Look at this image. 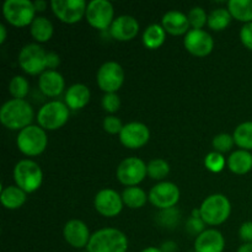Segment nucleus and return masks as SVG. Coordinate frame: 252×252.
Instances as JSON below:
<instances>
[{
	"instance_id": "obj_4",
	"label": "nucleus",
	"mask_w": 252,
	"mask_h": 252,
	"mask_svg": "<svg viewBox=\"0 0 252 252\" xmlns=\"http://www.w3.org/2000/svg\"><path fill=\"white\" fill-rule=\"evenodd\" d=\"M14 179L16 186L26 193L37 191L41 187L43 174L37 162L30 159L20 160L14 169Z\"/></svg>"
},
{
	"instance_id": "obj_44",
	"label": "nucleus",
	"mask_w": 252,
	"mask_h": 252,
	"mask_svg": "<svg viewBox=\"0 0 252 252\" xmlns=\"http://www.w3.org/2000/svg\"><path fill=\"white\" fill-rule=\"evenodd\" d=\"M142 252H162L161 249H158V248H153V246H150V248H147L144 249Z\"/></svg>"
},
{
	"instance_id": "obj_13",
	"label": "nucleus",
	"mask_w": 252,
	"mask_h": 252,
	"mask_svg": "<svg viewBox=\"0 0 252 252\" xmlns=\"http://www.w3.org/2000/svg\"><path fill=\"white\" fill-rule=\"evenodd\" d=\"M125 81V71L116 62H106L97 71V84L106 94L120 90Z\"/></svg>"
},
{
	"instance_id": "obj_1",
	"label": "nucleus",
	"mask_w": 252,
	"mask_h": 252,
	"mask_svg": "<svg viewBox=\"0 0 252 252\" xmlns=\"http://www.w3.org/2000/svg\"><path fill=\"white\" fill-rule=\"evenodd\" d=\"M32 120L33 108L25 100L12 98L6 101L0 108V121L9 129L22 130L31 126Z\"/></svg>"
},
{
	"instance_id": "obj_40",
	"label": "nucleus",
	"mask_w": 252,
	"mask_h": 252,
	"mask_svg": "<svg viewBox=\"0 0 252 252\" xmlns=\"http://www.w3.org/2000/svg\"><path fill=\"white\" fill-rule=\"evenodd\" d=\"M187 229H189V231L191 233H203V228H204V221L202 220V218H193V217H191L189 220V223H187Z\"/></svg>"
},
{
	"instance_id": "obj_36",
	"label": "nucleus",
	"mask_w": 252,
	"mask_h": 252,
	"mask_svg": "<svg viewBox=\"0 0 252 252\" xmlns=\"http://www.w3.org/2000/svg\"><path fill=\"white\" fill-rule=\"evenodd\" d=\"M121 100L116 93L106 94L102 97V107L103 110L110 113H115L120 110Z\"/></svg>"
},
{
	"instance_id": "obj_35",
	"label": "nucleus",
	"mask_w": 252,
	"mask_h": 252,
	"mask_svg": "<svg viewBox=\"0 0 252 252\" xmlns=\"http://www.w3.org/2000/svg\"><path fill=\"white\" fill-rule=\"evenodd\" d=\"M234 143V137H231L230 134H226V133H221L214 137L213 139V148L216 149V152L218 153H226L229 150H231Z\"/></svg>"
},
{
	"instance_id": "obj_23",
	"label": "nucleus",
	"mask_w": 252,
	"mask_h": 252,
	"mask_svg": "<svg viewBox=\"0 0 252 252\" xmlns=\"http://www.w3.org/2000/svg\"><path fill=\"white\" fill-rule=\"evenodd\" d=\"M228 167L234 174H248L250 170H252V154L248 150H236L229 157Z\"/></svg>"
},
{
	"instance_id": "obj_10",
	"label": "nucleus",
	"mask_w": 252,
	"mask_h": 252,
	"mask_svg": "<svg viewBox=\"0 0 252 252\" xmlns=\"http://www.w3.org/2000/svg\"><path fill=\"white\" fill-rule=\"evenodd\" d=\"M113 10L112 4L107 0H93L86 7V20L89 24L97 30H106L111 27L113 22Z\"/></svg>"
},
{
	"instance_id": "obj_14",
	"label": "nucleus",
	"mask_w": 252,
	"mask_h": 252,
	"mask_svg": "<svg viewBox=\"0 0 252 252\" xmlns=\"http://www.w3.org/2000/svg\"><path fill=\"white\" fill-rule=\"evenodd\" d=\"M149 128L140 122H130L123 127L120 133V140L126 148L139 149L149 142Z\"/></svg>"
},
{
	"instance_id": "obj_24",
	"label": "nucleus",
	"mask_w": 252,
	"mask_h": 252,
	"mask_svg": "<svg viewBox=\"0 0 252 252\" xmlns=\"http://www.w3.org/2000/svg\"><path fill=\"white\" fill-rule=\"evenodd\" d=\"M0 199L5 208L17 209L24 206V203L26 202V192L22 191L17 186H9L2 189Z\"/></svg>"
},
{
	"instance_id": "obj_12",
	"label": "nucleus",
	"mask_w": 252,
	"mask_h": 252,
	"mask_svg": "<svg viewBox=\"0 0 252 252\" xmlns=\"http://www.w3.org/2000/svg\"><path fill=\"white\" fill-rule=\"evenodd\" d=\"M149 201L157 208L166 211L174 208L180 199V189L172 182H160L149 192Z\"/></svg>"
},
{
	"instance_id": "obj_2",
	"label": "nucleus",
	"mask_w": 252,
	"mask_h": 252,
	"mask_svg": "<svg viewBox=\"0 0 252 252\" xmlns=\"http://www.w3.org/2000/svg\"><path fill=\"white\" fill-rule=\"evenodd\" d=\"M86 249L88 252H127L128 239L118 229L103 228L91 235Z\"/></svg>"
},
{
	"instance_id": "obj_16",
	"label": "nucleus",
	"mask_w": 252,
	"mask_h": 252,
	"mask_svg": "<svg viewBox=\"0 0 252 252\" xmlns=\"http://www.w3.org/2000/svg\"><path fill=\"white\" fill-rule=\"evenodd\" d=\"M95 208L101 216L108 217V218H112V217L118 216L121 213L123 208V199L122 196L117 193L115 189H101L95 197Z\"/></svg>"
},
{
	"instance_id": "obj_41",
	"label": "nucleus",
	"mask_w": 252,
	"mask_h": 252,
	"mask_svg": "<svg viewBox=\"0 0 252 252\" xmlns=\"http://www.w3.org/2000/svg\"><path fill=\"white\" fill-rule=\"evenodd\" d=\"M34 7H36V11H44L47 7V2L43 0H38V1H34Z\"/></svg>"
},
{
	"instance_id": "obj_39",
	"label": "nucleus",
	"mask_w": 252,
	"mask_h": 252,
	"mask_svg": "<svg viewBox=\"0 0 252 252\" xmlns=\"http://www.w3.org/2000/svg\"><path fill=\"white\" fill-rule=\"evenodd\" d=\"M239 235H240L241 240L245 241V244L252 243V221H246L240 226Z\"/></svg>"
},
{
	"instance_id": "obj_27",
	"label": "nucleus",
	"mask_w": 252,
	"mask_h": 252,
	"mask_svg": "<svg viewBox=\"0 0 252 252\" xmlns=\"http://www.w3.org/2000/svg\"><path fill=\"white\" fill-rule=\"evenodd\" d=\"M228 10L234 19L245 24L252 22V0H230Z\"/></svg>"
},
{
	"instance_id": "obj_3",
	"label": "nucleus",
	"mask_w": 252,
	"mask_h": 252,
	"mask_svg": "<svg viewBox=\"0 0 252 252\" xmlns=\"http://www.w3.org/2000/svg\"><path fill=\"white\" fill-rule=\"evenodd\" d=\"M199 212H201V218L204 223L208 225H219L229 218L231 206L229 199L224 194L217 193L204 199Z\"/></svg>"
},
{
	"instance_id": "obj_34",
	"label": "nucleus",
	"mask_w": 252,
	"mask_h": 252,
	"mask_svg": "<svg viewBox=\"0 0 252 252\" xmlns=\"http://www.w3.org/2000/svg\"><path fill=\"white\" fill-rule=\"evenodd\" d=\"M189 21L193 30H202V27L208 21V16L202 7L196 6L189 12Z\"/></svg>"
},
{
	"instance_id": "obj_8",
	"label": "nucleus",
	"mask_w": 252,
	"mask_h": 252,
	"mask_svg": "<svg viewBox=\"0 0 252 252\" xmlns=\"http://www.w3.org/2000/svg\"><path fill=\"white\" fill-rule=\"evenodd\" d=\"M69 118V107L61 101H51L42 106L37 115V122L41 128L56 130L63 127Z\"/></svg>"
},
{
	"instance_id": "obj_6",
	"label": "nucleus",
	"mask_w": 252,
	"mask_h": 252,
	"mask_svg": "<svg viewBox=\"0 0 252 252\" xmlns=\"http://www.w3.org/2000/svg\"><path fill=\"white\" fill-rule=\"evenodd\" d=\"M2 14L12 26L25 27L36 19V7L30 0H6L2 5Z\"/></svg>"
},
{
	"instance_id": "obj_28",
	"label": "nucleus",
	"mask_w": 252,
	"mask_h": 252,
	"mask_svg": "<svg viewBox=\"0 0 252 252\" xmlns=\"http://www.w3.org/2000/svg\"><path fill=\"white\" fill-rule=\"evenodd\" d=\"M123 203L132 209H138L144 207L147 203V193L139 187H127L122 193Z\"/></svg>"
},
{
	"instance_id": "obj_37",
	"label": "nucleus",
	"mask_w": 252,
	"mask_h": 252,
	"mask_svg": "<svg viewBox=\"0 0 252 252\" xmlns=\"http://www.w3.org/2000/svg\"><path fill=\"white\" fill-rule=\"evenodd\" d=\"M123 127H125V126L122 125L120 118L115 117V116H107V117L103 120V129L107 133H110V134H117V133H121Z\"/></svg>"
},
{
	"instance_id": "obj_29",
	"label": "nucleus",
	"mask_w": 252,
	"mask_h": 252,
	"mask_svg": "<svg viewBox=\"0 0 252 252\" xmlns=\"http://www.w3.org/2000/svg\"><path fill=\"white\" fill-rule=\"evenodd\" d=\"M231 14L229 12V10L223 9V7H219V9L213 10L211 14L208 15V26L211 27L213 31H223L224 29L229 26L231 21Z\"/></svg>"
},
{
	"instance_id": "obj_32",
	"label": "nucleus",
	"mask_w": 252,
	"mask_h": 252,
	"mask_svg": "<svg viewBox=\"0 0 252 252\" xmlns=\"http://www.w3.org/2000/svg\"><path fill=\"white\" fill-rule=\"evenodd\" d=\"M170 165L164 159H154L148 164V175L153 180H162L169 175Z\"/></svg>"
},
{
	"instance_id": "obj_43",
	"label": "nucleus",
	"mask_w": 252,
	"mask_h": 252,
	"mask_svg": "<svg viewBox=\"0 0 252 252\" xmlns=\"http://www.w3.org/2000/svg\"><path fill=\"white\" fill-rule=\"evenodd\" d=\"M5 39H6V29L4 25H0V43H4Z\"/></svg>"
},
{
	"instance_id": "obj_9",
	"label": "nucleus",
	"mask_w": 252,
	"mask_h": 252,
	"mask_svg": "<svg viewBox=\"0 0 252 252\" xmlns=\"http://www.w3.org/2000/svg\"><path fill=\"white\" fill-rule=\"evenodd\" d=\"M148 174V166L142 159L127 158L117 167V179L126 186H137L145 179Z\"/></svg>"
},
{
	"instance_id": "obj_25",
	"label": "nucleus",
	"mask_w": 252,
	"mask_h": 252,
	"mask_svg": "<svg viewBox=\"0 0 252 252\" xmlns=\"http://www.w3.org/2000/svg\"><path fill=\"white\" fill-rule=\"evenodd\" d=\"M31 31L32 37L36 39L39 43H43L51 39V37L53 36V25L49 21L48 19L43 16H38L33 20V22L31 24Z\"/></svg>"
},
{
	"instance_id": "obj_5",
	"label": "nucleus",
	"mask_w": 252,
	"mask_h": 252,
	"mask_svg": "<svg viewBox=\"0 0 252 252\" xmlns=\"http://www.w3.org/2000/svg\"><path fill=\"white\" fill-rule=\"evenodd\" d=\"M19 64L25 73L42 74L49 68V53H46L39 44H26L19 53Z\"/></svg>"
},
{
	"instance_id": "obj_33",
	"label": "nucleus",
	"mask_w": 252,
	"mask_h": 252,
	"mask_svg": "<svg viewBox=\"0 0 252 252\" xmlns=\"http://www.w3.org/2000/svg\"><path fill=\"white\" fill-rule=\"evenodd\" d=\"M204 165L212 172H220L225 167V159L218 152H212L204 159Z\"/></svg>"
},
{
	"instance_id": "obj_15",
	"label": "nucleus",
	"mask_w": 252,
	"mask_h": 252,
	"mask_svg": "<svg viewBox=\"0 0 252 252\" xmlns=\"http://www.w3.org/2000/svg\"><path fill=\"white\" fill-rule=\"evenodd\" d=\"M185 48L196 57H206L213 51L214 41L203 30H189L184 39Z\"/></svg>"
},
{
	"instance_id": "obj_11",
	"label": "nucleus",
	"mask_w": 252,
	"mask_h": 252,
	"mask_svg": "<svg viewBox=\"0 0 252 252\" xmlns=\"http://www.w3.org/2000/svg\"><path fill=\"white\" fill-rule=\"evenodd\" d=\"M54 15L64 24H76L86 14V4L84 0H53L51 1Z\"/></svg>"
},
{
	"instance_id": "obj_38",
	"label": "nucleus",
	"mask_w": 252,
	"mask_h": 252,
	"mask_svg": "<svg viewBox=\"0 0 252 252\" xmlns=\"http://www.w3.org/2000/svg\"><path fill=\"white\" fill-rule=\"evenodd\" d=\"M240 39L246 48L252 51V22L244 25L240 31Z\"/></svg>"
},
{
	"instance_id": "obj_30",
	"label": "nucleus",
	"mask_w": 252,
	"mask_h": 252,
	"mask_svg": "<svg viewBox=\"0 0 252 252\" xmlns=\"http://www.w3.org/2000/svg\"><path fill=\"white\" fill-rule=\"evenodd\" d=\"M234 140L243 150H252V122H244L236 127Z\"/></svg>"
},
{
	"instance_id": "obj_22",
	"label": "nucleus",
	"mask_w": 252,
	"mask_h": 252,
	"mask_svg": "<svg viewBox=\"0 0 252 252\" xmlns=\"http://www.w3.org/2000/svg\"><path fill=\"white\" fill-rule=\"evenodd\" d=\"M90 101V90L84 84H74L65 93V105L71 110L84 108Z\"/></svg>"
},
{
	"instance_id": "obj_19",
	"label": "nucleus",
	"mask_w": 252,
	"mask_h": 252,
	"mask_svg": "<svg viewBox=\"0 0 252 252\" xmlns=\"http://www.w3.org/2000/svg\"><path fill=\"white\" fill-rule=\"evenodd\" d=\"M225 248V240L220 231L216 229H207L198 234L194 241L196 252H223Z\"/></svg>"
},
{
	"instance_id": "obj_42",
	"label": "nucleus",
	"mask_w": 252,
	"mask_h": 252,
	"mask_svg": "<svg viewBox=\"0 0 252 252\" xmlns=\"http://www.w3.org/2000/svg\"><path fill=\"white\" fill-rule=\"evenodd\" d=\"M238 252H252V243H248L241 245L238 249Z\"/></svg>"
},
{
	"instance_id": "obj_31",
	"label": "nucleus",
	"mask_w": 252,
	"mask_h": 252,
	"mask_svg": "<svg viewBox=\"0 0 252 252\" xmlns=\"http://www.w3.org/2000/svg\"><path fill=\"white\" fill-rule=\"evenodd\" d=\"M30 90V84L27 81V79H25L24 76L16 75L11 79L9 84V91L14 98L17 100H24L27 96Z\"/></svg>"
},
{
	"instance_id": "obj_7",
	"label": "nucleus",
	"mask_w": 252,
	"mask_h": 252,
	"mask_svg": "<svg viewBox=\"0 0 252 252\" xmlns=\"http://www.w3.org/2000/svg\"><path fill=\"white\" fill-rule=\"evenodd\" d=\"M17 148L22 154L27 157H37L42 154L47 148V134L43 128L37 126H29L20 130L17 135Z\"/></svg>"
},
{
	"instance_id": "obj_18",
	"label": "nucleus",
	"mask_w": 252,
	"mask_h": 252,
	"mask_svg": "<svg viewBox=\"0 0 252 252\" xmlns=\"http://www.w3.org/2000/svg\"><path fill=\"white\" fill-rule=\"evenodd\" d=\"M139 31V24L137 20L129 15H122L113 20L110 27L111 36L121 42L130 41L134 38Z\"/></svg>"
},
{
	"instance_id": "obj_20",
	"label": "nucleus",
	"mask_w": 252,
	"mask_h": 252,
	"mask_svg": "<svg viewBox=\"0 0 252 252\" xmlns=\"http://www.w3.org/2000/svg\"><path fill=\"white\" fill-rule=\"evenodd\" d=\"M39 90L48 97L59 96L64 90V79L57 70H46L41 74L38 80Z\"/></svg>"
},
{
	"instance_id": "obj_17",
	"label": "nucleus",
	"mask_w": 252,
	"mask_h": 252,
	"mask_svg": "<svg viewBox=\"0 0 252 252\" xmlns=\"http://www.w3.org/2000/svg\"><path fill=\"white\" fill-rule=\"evenodd\" d=\"M63 235L66 243L75 249H81L88 246L91 238L88 225L84 221L78 220V219L69 220L65 224Z\"/></svg>"
},
{
	"instance_id": "obj_21",
	"label": "nucleus",
	"mask_w": 252,
	"mask_h": 252,
	"mask_svg": "<svg viewBox=\"0 0 252 252\" xmlns=\"http://www.w3.org/2000/svg\"><path fill=\"white\" fill-rule=\"evenodd\" d=\"M189 26L191 25H189V16H186L184 12L177 11V10L166 12L162 16V27L167 33L172 34V36L187 33Z\"/></svg>"
},
{
	"instance_id": "obj_26",
	"label": "nucleus",
	"mask_w": 252,
	"mask_h": 252,
	"mask_svg": "<svg viewBox=\"0 0 252 252\" xmlns=\"http://www.w3.org/2000/svg\"><path fill=\"white\" fill-rule=\"evenodd\" d=\"M165 38H166V31L164 27L158 24L148 26L143 33V43L149 49L159 48L165 42Z\"/></svg>"
}]
</instances>
